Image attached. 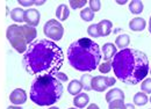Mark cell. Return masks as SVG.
Returning <instances> with one entry per match:
<instances>
[{
	"mask_svg": "<svg viewBox=\"0 0 151 109\" xmlns=\"http://www.w3.org/2000/svg\"><path fill=\"white\" fill-rule=\"evenodd\" d=\"M150 103H151V96H150Z\"/></svg>",
	"mask_w": 151,
	"mask_h": 109,
	"instance_id": "39",
	"label": "cell"
},
{
	"mask_svg": "<svg viewBox=\"0 0 151 109\" xmlns=\"http://www.w3.org/2000/svg\"><path fill=\"white\" fill-rule=\"evenodd\" d=\"M112 69V63L111 62H106L99 65V71L101 73H108Z\"/></svg>",
	"mask_w": 151,
	"mask_h": 109,
	"instance_id": "26",
	"label": "cell"
},
{
	"mask_svg": "<svg viewBox=\"0 0 151 109\" xmlns=\"http://www.w3.org/2000/svg\"><path fill=\"white\" fill-rule=\"evenodd\" d=\"M69 109H76V108H69Z\"/></svg>",
	"mask_w": 151,
	"mask_h": 109,
	"instance_id": "40",
	"label": "cell"
},
{
	"mask_svg": "<svg viewBox=\"0 0 151 109\" xmlns=\"http://www.w3.org/2000/svg\"><path fill=\"white\" fill-rule=\"evenodd\" d=\"M134 103L136 105V106H144V105H147L148 103V101H149V99H148V95L145 94V93H143V92H138V93H136L135 95H134Z\"/></svg>",
	"mask_w": 151,
	"mask_h": 109,
	"instance_id": "18",
	"label": "cell"
},
{
	"mask_svg": "<svg viewBox=\"0 0 151 109\" xmlns=\"http://www.w3.org/2000/svg\"><path fill=\"white\" fill-rule=\"evenodd\" d=\"M88 102H90V96L86 93H79L73 99V105L77 108H84L88 105Z\"/></svg>",
	"mask_w": 151,
	"mask_h": 109,
	"instance_id": "14",
	"label": "cell"
},
{
	"mask_svg": "<svg viewBox=\"0 0 151 109\" xmlns=\"http://www.w3.org/2000/svg\"><path fill=\"white\" fill-rule=\"evenodd\" d=\"M141 91L145 94H151V78L144 79V81L141 85Z\"/></svg>",
	"mask_w": 151,
	"mask_h": 109,
	"instance_id": "23",
	"label": "cell"
},
{
	"mask_svg": "<svg viewBox=\"0 0 151 109\" xmlns=\"http://www.w3.org/2000/svg\"><path fill=\"white\" fill-rule=\"evenodd\" d=\"M9 101L15 105V106H20V105H23L26 103L27 101V93L23 91L22 88H17L11 93L9 95Z\"/></svg>",
	"mask_w": 151,
	"mask_h": 109,
	"instance_id": "9",
	"label": "cell"
},
{
	"mask_svg": "<svg viewBox=\"0 0 151 109\" xmlns=\"http://www.w3.org/2000/svg\"><path fill=\"white\" fill-rule=\"evenodd\" d=\"M96 27H98L99 36L105 37V36H108V35L112 33L113 23H112V21H109V20H101V21L96 24Z\"/></svg>",
	"mask_w": 151,
	"mask_h": 109,
	"instance_id": "10",
	"label": "cell"
},
{
	"mask_svg": "<svg viewBox=\"0 0 151 109\" xmlns=\"http://www.w3.org/2000/svg\"><path fill=\"white\" fill-rule=\"evenodd\" d=\"M86 0H70L69 1V4H70V6L73 8V9H77V8H81V7H84L85 5H86Z\"/></svg>",
	"mask_w": 151,
	"mask_h": 109,
	"instance_id": "25",
	"label": "cell"
},
{
	"mask_svg": "<svg viewBox=\"0 0 151 109\" xmlns=\"http://www.w3.org/2000/svg\"><path fill=\"white\" fill-rule=\"evenodd\" d=\"M63 85L54 75H37L30 86V100L37 106H52L63 94Z\"/></svg>",
	"mask_w": 151,
	"mask_h": 109,
	"instance_id": "4",
	"label": "cell"
},
{
	"mask_svg": "<svg viewBox=\"0 0 151 109\" xmlns=\"http://www.w3.org/2000/svg\"><path fill=\"white\" fill-rule=\"evenodd\" d=\"M147 27V21L143 18H134L129 22V28L132 32H142Z\"/></svg>",
	"mask_w": 151,
	"mask_h": 109,
	"instance_id": "12",
	"label": "cell"
},
{
	"mask_svg": "<svg viewBox=\"0 0 151 109\" xmlns=\"http://www.w3.org/2000/svg\"><path fill=\"white\" fill-rule=\"evenodd\" d=\"M115 100H124V93L120 88H113V90L107 92V94H106V101L108 103L112 101H115Z\"/></svg>",
	"mask_w": 151,
	"mask_h": 109,
	"instance_id": "13",
	"label": "cell"
},
{
	"mask_svg": "<svg viewBox=\"0 0 151 109\" xmlns=\"http://www.w3.org/2000/svg\"><path fill=\"white\" fill-rule=\"evenodd\" d=\"M129 43H130V37L127 34H121V35H119V36L116 37V39H115V44H116V47L120 50L127 49Z\"/></svg>",
	"mask_w": 151,
	"mask_h": 109,
	"instance_id": "15",
	"label": "cell"
},
{
	"mask_svg": "<svg viewBox=\"0 0 151 109\" xmlns=\"http://www.w3.org/2000/svg\"><path fill=\"white\" fill-rule=\"evenodd\" d=\"M116 2H117V4H119V5H124V4H126V2H127V1H126V0H122V1H120V0H117V1H116Z\"/></svg>",
	"mask_w": 151,
	"mask_h": 109,
	"instance_id": "34",
	"label": "cell"
},
{
	"mask_svg": "<svg viewBox=\"0 0 151 109\" xmlns=\"http://www.w3.org/2000/svg\"><path fill=\"white\" fill-rule=\"evenodd\" d=\"M126 109H135V106L132 103H126Z\"/></svg>",
	"mask_w": 151,
	"mask_h": 109,
	"instance_id": "32",
	"label": "cell"
},
{
	"mask_svg": "<svg viewBox=\"0 0 151 109\" xmlns=\"http://www.w3.org/2000/svg\"><path fill=\"white\" fill-rule=\"evenodd\" d=\"M7 109H23V108H21L20 106H9Z\"/></svg>",
	"mask_w": 151,
	"mask_h": 109,
	"instance_id": "33",
	"label": "cell"
},
{
	"mask_svg": "<svg viewBox=\"0 0 151 109\" xmlns=\"http://www.w3.org/2000/svg\"><path fill=\"white\" fill-rule=\"evenodd\" d=\"M83 91V86H81V82L79 80H72L70 81L69 86H68V92L71 94V95H78L79 93H81Z\"/></svg>",
	"mask_w": 151,
	"mask_h": 109,
	"instance_id": "17",
	"label": "cell"
},
{
	"mask_svg": "<svg viewBox=\"0 0 151 109\" xmlns=\"http://www.w3.org/2000/svg\"><path fill=\"white\" fill-rule=\"evenodd\" d=\"M115 82H116L115 78L105 77V75H95L92 78L91 87L95 92H105L108 87L115 85Z\"/></svg>",
	"mask_w": 151,
	"mask_h": 109,
	"instance_id": "7",
	"label": "cell"
},
{
	"mask_svg": "<svg viewBox=\"0 0 151 109\" xmlns=\"http://www.w3.org/2000/svg\"><path fill=\"white\" fill-rule=\"evenodd\" d=\"M54 77L56 78L57 80H59L60 82H62V81H68V75L63 72H57Z\"/></svg>",
	"mask_w": 151,
	"mask_h": 109,
	"instance_id": "29",
	"label": "cell"
},
{
	"mask_svg": "<svg viewBox=\"0 0 151 109\" xmlns=\"http://www.w3.org/2000/svg\"><path fill=\"white\" fill-rule=\"evenodd\" d=\"M112 67L119 80L128 85H137L149 74V59L144 52L127 48L114 56Z\"/></svg>",
	"mask_w": 151,
	"mask_h": 109,
	"instance_id": "2",
	"label": "cell"
},
{
	"mask_svg": "<svg viewBox=\"0 0 151 109\" xmlns=\"http://www.w3.org/2000/svg\"><path fill=\"white\" fill-rule=\"evenodd\" d=\"M36 36H37L36 28L30 27L28 24L26 26L11 24L6 30L7 39L19 54L26 52V50L34 42Z\"/></svg>",
	"mask_w": 151,
	"mask_h": 109,
	"instance_id": "5",
	"label": "cell"
},
{
	"mask_svg": "<svg viewBox=\"0 0 151 109\" xmlns=\"http://www.w3.org/2000/svg\"><path fill=\"white\" fill-rule=\"evenodd\" d=\"M149 32H150L151 34V16H150V20H149Z\"/></svg>",
	"mask_w": 151,
	"mask_h": 109,
	"instance_id": "36",
	"label": "cell"
},
{
	"mask_svg": "<svg viewBox=\"0 0 151 109\" xmlns=\"http://www.w3.org/2000/svg\"><path fill=\"white\" fill-rule=\"evenodd\" d=\"M49 109H59L58 107H51V108H49Z\"/></svg>",
	"mask_w": 151,
	"mask_h": 109,
	"instance_id": "37",
	"label": "cell"
},
{
	"mask_svg": "<svg viewBox=\"0 0 151 109\" xmlns=\"http://www.w3.org/2000/svg\"><path fill=\"white\" fill-rule=\"evenodd\" d=\"M43 33L45 36L49 37L52 41H59L64 35V28L57 20L51 19L45 22L43 27Z\"/></svg>",
	"mask_w": 151,
	"mask_h": 109,
	"instance_id": "6",
	"label": "cell"
},
{
	"mask_svg": "<svg viewBox=\"0 0 151 109\" xmlns=\"http://www.w3.org/2000/svg\"><path fill=\"white\" fill-rule=\"evenodd\" d=\"M70 15V11H69V7L64 4L59 5L56 9V18L60 21H65L66 19L69 18Z\"/></svg>",
	"mask_w": 151,
	"mask_h": 109,
	"instance_id": "16",
	"label": "cell"
},
{
	"mask_svg": "<svg viewBox=\"0 0 151 109\" xmlns=\"http://www.w3.org/2000/svg\"><path fill=\"white\" fill-rule=\"evenodd\" d=\"M87 33L90 36H92L93 38H98L99 36V33H98V27L96 24H91L88 28H87Z\"/></svg>",
	"mask_w": 151,
	"mask_h": 109,
	"instance_id": "27",
	"label": "cell"
},
{
	"mask_svg": "<svg viewBox=\"0 0 151 109\" xmlns=\"http://www.w3.org/2000/svg\"><path fill=\"white\" fill-rule=\"evenodd\" d=\"M90 8L92 12H98L101 8V1L100 0H91L90 1Z\"/></svg>",
	"mask_w": 151,
	"mask_h": 109,
	"instance_id": "28",
	"label": "cell"
},
{
	"mask_svg": "<svg viewBox=\"0 0 151 109\" xmlns=\"http://www.w3.org/2000/svg\"><path fill=\"white\" fill-rule=\"evenodd\" d=\"M80 18L83 19L84 21L90 22V21H92V20L94 19V12H92L90 7L84 8V9L80 12Z\"/></svg>",
	"mask_w": 151,
	"mask_h": 109,
	"instance_id": "22",
	"label": "cell"
},
{
	"mask_svg": "<svg viewBox=\"0 0 151 109\" xmlns=\"http://www.w3.org/2000/svg\"><path fill=\"white\" fill-rule=\"evenodd\" d=\"M23 15H24V11L22 8H14L11 12V19L15 22H23Z\"/></svg>",
	"mask_w": 151,
	"mask_h": 109,
	"instance_id": "20",
	"label": "cell"
},
{
	"mask_svg": "<svg viewBox=\"0 0 151 109\" xmlns=\"http://www.w3.org/2000/svg\"><path fill=\"white\" fill-rule=\"evenodd\" d=\"M44 4V1L42 0V1H35V5H43Z\"/></svg>",
	"mask_w": 151,
	"mask_h": 109,
	"instance_id": "35",
	"label": "cell"
},
{
	"mask_svg": "<svg viewBox=\"0 0 151 109\" xmlns=\"http://www.w3.org/2000/svg\"><path fill=\"white\" fill-rule=\"evenodd\" d=\"M108 109H126L124 100H115L109 102V108Z\"/></svg>",
	"mask_w": 151,
	"mask_h": 109,
	"instance_id": "24",
	"label": "cell"
},
{
	"mask_svg": "<svg viewBox=\"0 0 151 109\" xmlns=\"http://www.w3.org/2000/svg\"><path fill=\"white\" fill-rule=\"evenodd\" d=\"M102 54H104V58L106 62H109L112 58H114V56L117 54L116 51V47L113 43H106L102 47Z\"/></svg>",
	"mask_w": 151,
	"mask_h": 109,
	"instance_id": "11",
	"label": "cell"
},
{
	"mask_svg": "<svg viewBox=\"0 0 151 109\" xmlns=\"http://www.w3.org/2000/svg\"><path fill=\"white\" fill-rule=\"evenodd\" d=\"M40 12L35 8H29L27 11H24V15H23V21L30 26V27H36L40 23Z\"/></svg>",
	"mask_w": 151,
	"mask_h": 109,
	"instance_id": "8",
	"label": "cell"
},
{
	"mask_svg": "<svg viewBox=\"0 0 151 109\" xmlns=\"http://www.w3.org/2000/svg\"><path fill=\"white\" fill-rule=\"evenodd\" d=\"M92 78H93V77H92L91 74H88V73L81 75V79H80L79 81L81 82V86H83L84 91H91V90H92V87H91Z\"/></svg>",
	"mask_w": 151,
	"mask_h": 109,
	"instance_id": "21",
	"label": "cell"
},
{
	"mask_svg": "<svg viewBox=\"0 0 151 109\" xmlns=\"http://www.w3.org/2000/svg\"><path fill=\"white\" fill-rule=\"evenodd\" d=\"M101 59L98 43L90 38H80L70 44L68 49L69 64L80 72H91L99 66Z\"/></svg>",
	"mask_w": 151,
	"mask_h": 109,
	"instance_id": "3",
	"label": "cell"
},
{
	"mask_svg": "<svg viewBox=\"0 0 151 109\" xmlns=\"http://www.w3.org/2000/svg\"><path fill=\"white\" fill-rule=\"evenodd\" d=\"M63 50L49 39L34 41L22 59L23 67L30 75H55L63 66Z\"/></svg>",
	"mask_w": 151,
	"mask_h": 109,
	"instance_id": "1",
	"label": "cell"
},
{
	"mask_svg": "<svg viewBox=\"0 0 151 109\" xmlns=\"http://www.w3.org/2000/svg\"><path fill=\"white\" fill-rule=\"evenodd\" d=\"M87 109H100L99 107H98V105H95V103H92V105H90L88 106V108Z\"/></svg>",
	"mask_w": 151,
	"mask_h": 109,
	"instance_id": "31",
	"label": "cell"
},
{
	"mask_svg": "<svg viewBox=\"0 0 151 109\" xmlns=\"http://www.w3.org/2000/svg\"><path fill=\"white\" fill-rule=\"evenodd\" d=\"M143 8H144L143 7V2L139 1V0H132L130 2V5H129V11L135 15L141 14L143 12Z\"/></svg>",
	"mask_w": 151,
	"mask_h": 109,
	"instance_id": "19",
	"label": "cell"
},
{
	"mask_svg": "<svg viewBox=\"0 0 151 109\" xmlns=\"http://www.w3.org/2000/svg\"><path fill=\"white\" fill-rule=\"evenodd\" d=\"M20 5H22V6H26V7H29V6H32V5H34L35 4V1H33V0H28V1H23V0H20L19 1Z\"/></svg>",
	"mask_w": 151,
	"mask_h": 109,
	"instance_id": "30",
	"label": "cell"
},
{
	"mask_svg": "<svg viewBox=\"0 0 151 109\" xmlns=\"http://www.w3.org/2000/svg\"><path fill=\"white\" fill-rule=\"evenodd\" d=\"M150 74H151V66H150Z\"/></svg>",
	"mask_w": 151,
	"mask_h": 109,
	"instance_id": "38",
	"label": "cell"
}]
</instances>
